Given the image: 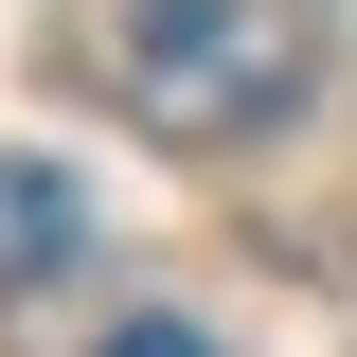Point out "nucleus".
<instances>
[{"instance_id": "f03ea898", "label": "nucleus", "mask_w": 357, "mask_h": 357, "mask_svg": "<svg viewBox=\"0 0 357 357\" xmlns=\"http://www.w3.org/2000/svg\"><path fill=\"white\" fill-rule=\"evenodd\" d=\"M72 268H89V197H72V161L0 143V304H36V286H72Z\"/></svg>"}, {"instance_id": "f257e3e1", "label": "nucleus", "mask_w": 357, "mask_h": 357, "mask_svg": "<svg viewBox=\"0 0 357 357\" xmlns=\"http://www.w3.org/2000/svg\"><path fill=\"white\" fill-rule=\"evenodd\" d=\"M107 72H126V107L161 143H268L321 72V18L304 0H126Z\"/></svg>"}, {"instance_id": "7ed1b4c3", "label": "nucleus", "mask_w": 357, "mask_h": 357, "mask_svg": "<svg viewBox=\"0 0 357 357\" xmlns=\"http://www.w3.org/2000/svg\"><path fill=\"white\" fill-rule=\"evenodd\" d=\"M107 357H215V340H197V321H126Z\"/></svg>"}]
</instances>
